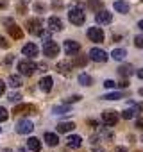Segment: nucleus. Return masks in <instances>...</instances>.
I'll return each mask as SVG.
<instances>
[{"instance_id":"nucleus-1","label":"nucleus","mask_w":143,"mask_h":152,"mask_svg":"<svg viewBox=\"0 0 143 152\" xmlns=\"http://www.w3.org/2000/svg\"><path fill=\"white\" fill-rule=\"evenodd\" d=\"M68 20L74 23V25H82V23L86 22V13H84V9H82L81 4H74V6L70 7V11H68Z\"/></svg>"},{"instance_id":"nucleus-2","label":"nucleus","mask_w":143,"mask_h":152,"mask_svg":"<svg viewBox=\"0 0 143 152\" xmlns=\"http://www.w3.org/2000/svg\"><path fill=\"white\" fill-rule=\"evenodd\" d=\"M36 70H38V64H36L34 61L25 59V61H20V63H18V72H20L22 75H27V77H31V75H32Z\"/></svg>"},{"instance_id":"nucleus-3","label":"nucleus","mask_w":143,"mask_h":152,"mask_svg":"<svg viewBox=\"0 0 143 152\" xmlns=\"http://www.w3.org/2000/svg\"><path fill=\"white\" fill-rule=\"evenodd\" d=\"M102 122H104V125H107V127H115L116 122H118V111L106 109V111L102 113Z\"/></svg>"},{"instance_id":"nucleus-4","label":"nucleus","mask_w":143,"mask_h":152,"mask_svg":"<svg viewBox=\"0 0 143 152\" xmlns=\"http://www.w3.org/2000/svg\"><path fill=\"white\" fill-rule=\"evenodd\" d=\"M43 54H45L47 57H55V56H59V45H57L55 41H52V39L45 41V45H43Z\"/></svg>"},{"instance_id":"nucleus-5","label":"nucleus","mask_w":143,"mask_h":152,"mask_svg":"<svg viewBox=\"0 0 143 152\" xmlns=\"http://www.w3.org/2000/svg\"><path fill=\"white\" fill-rule=\"evenodd\" d=\"M88 38L95 43H102L104 41V31L100 27H90L88 29Z\"/></svg>"},{"instance_id":"nucleus-6","label":"nucleus","mask_w":143,"mask_h":152,"mask_svg":"<svg viewBox=\"0 0 143 152\" xmlns=\"http://www.w3.org/2000/svg\"><path fill=\"white\" fill-rule=\"evenodd\" d=\"M90 59L91 61H95V63H106L107 61V54L102 50V48H91L90 50Z\"/></svg>"},{"instance_id":"nucleus-7","label":"nucleus","mask_w":143,"mask_h":152,"mask_svg":"<svg viewBox=\"0 0 143 152\" xmlns=\"http://www.w3.org/2000/svg\"><path fill=\"white\" fill-rule=\"evenodd\" d=\"M27 27H29V32L31 34H41L43 32V22L39 18H32L27 22Z\"/></svg>"},{"instance_id":"nucleus-8","label":"nucleus","mask_w":143,"mask_h":152,"mask_svg":"<svg viewBox=\"0 0 143 152\" xmlns=\"http://www.w3.org/2000/svg\"><path fill=\"white\" fill-rule=\"evenodd\" d=\"M32 129H34V124L31 120H20L16 124V132L18 134H29V132H32Z\"/></svg>"},{"instance_id":"nucleus-9","label":"nucleus","mask_w":143,"mask_h":152,"mask_svg":"<svg viewBox=\"0 0 143 152\" xmlns=\"http://www.w3.org/2000/svg\"><path fill=\"white\" fill-rule=\"evenodd\" d=\"M79 50H81V45L77 41H74V39H66L64 41V52H66V56H75V54H79Z\"/></svg>"},{"instance_id":"nucleus-10","label":"nucleus","mask_w":143,"mask_h":152,"mask_svg":"<svg viewBox=\"0 0 143 152\" xmlns=\"http://www.w3.org/2000/svg\"><path fill=\"white\" fill-rule=\"evenodd\" d=\"M95 20H97V23H98V25H107V23H111V22H113V15H111L109 11L102 9V11H98V13H97Z\"/></svg>"},{"instance_id":"nucleus-11","label":"nucleus","mask_w":143,"mask_h":152,"mask_svg":"<svg viewBox=\"0 0 143 152\" xmlns=\"http://www.w3.org/2000/svg\"><path fill=\"white\" fill-rule=\"evenodd\" d=\"M38 109H36V106H32V104H20V106H16L15 107V115H34Z\"/></svg>"},{"instance_id":"nucleus-12","label":"nucleus","mask_w":143,"mask_h":152,"mask_svg":"<svg viewBox=\"0 0 143 152\" xmlns=\"http://www.w3.org/2000/svg\"><path fill=\"white\" fill-rule=\"evenodd\" d=\"M52 86H54V79L50 77V75H45V77H41V81H39V90H41V91L48 93V91L52 90Z\"/></svg>"},{"instance_id":"nucleus-13","label":"nucleus","mask_w":143,"mask_h":152,"mask_svg":"<svg viewBox=\"0 0 143 152\" xmlns=\"http://www.w3.org/2000/svg\"><path fill=\"white\" fill-rule=\"evenodd\" d=\"M47 23H48L50 31H63V20L59 16H50Z\"/></svg>"},{"instance_id":"nucleus-14","label":"nucleus","mask_w":143,"mask_h":152,"mask_svg":"<svg viewBox=\"0 0 143 152\" xmlns=\"http://www.w3.org/2000/svg\"><path fill=\"white\" fill-rule=\"evenodd\" d=\"M22 54L27 56V57H36V56H38V45H34V43H27V45H23Z\"/></svg>"},{"instance_id":"nucleus-15","label":"nucleus","mask_w":143,"mask_h":152,"mask_svg":"<svg viewBox=\"0 0 143 152\" xmlns=\"http://www.w3.org/2000/svg\"><path fill=\"white\" fill-rule=\"evenodd\" d=\"M66 145H68L70 148H79V147L82 145V138H81V136H77V134H72V136H68Z\"/></svg>"},{"instance_id":"nucleus-16","label":"nucleus","mask_w":143,"mask_h":152,"mask_svg":"<svg viewBox=\"0 0 143 152\" xmlns=\"http://www.w3.org/2000/svg\"><path fill=\"white\" fill-rule=\"evenodd\" d=\"M27 148H29V150H32V152H39V150H41V141H39L38 138H34V136H32V138H29V140H27Z\"/></svg>"},{"instance_id":"nucleus-17","label":"nucleus","mask_w":143,"mask_h":152,"mask_svg":"<svg viewBox=\"0 0 143 152\" xmlns=\"http://www.w3.org/2000/svg\"><path fill=\"white\" fill-rule=\"evenodd\" d=\"M115 11H118L122 15H127L131 11V7H129V4L125 2V0H116V2H115Z\"/></svg>"},{"instance_id":"nucleus-18","label":"nucleus","mask_w":143,"mask_h":152,"mask_svg":"<svg viewBox=\"0 0 143 152\" xmlns=\"http://www.w3.org/2000/svg\"><path fill=\"white\" fill-rule=\"evenodd\" d=\"M7 32H9V36L15 38V39H20V38L23 36V31H22L18 25H15V23H11V27H7Z\"/></svg>"},{"instance_id":"nucleus-19","label":"nucleus","mask_w":143,"mask_h":152,"mask_svg":"<svg viewBox=\"0 0 143 152\" xmlns=\"http://www.w3.org/2000/svg\"><path fill=\"white\" fill-rule=\"evenodd\" d=\"M45 141H47V145L48 147H55L57 143H59V136L55 134V132H45Z\"/></svg>"},{"instance_id":"nucleus-20","label":"nucleus","mask_w":143,"mask_h":152,"mask_svg":"<svg viewBox=\"0 0 143 152\" xmlns=\"http://www.w3.org/2000/svg\"><path fill=\"white\" fill-rule=\"evenodd\" d=\"M74 129H75L74 122H61V124H57V132H72Z\"/></svg>"},{"instance_id":"nucleus-21","label":"nucleus","mask_w":143,"mask_h":152,"mask_svg":"<svg viewBox=\"0 0 143 152\" xmlns=\"http://www.w3.org/2000/svg\"><path fill=\"white\" fill-rule=\"evenodd\" d=\"M118 73H120V77H131V75L134 73V68L131 64H122L118 68Z\"/></svg>"},{"instance_id":"nucleus-22","label":"nucleus","mask_w":143,"mask_h":152,"mask_svg":"<svg viewBox=\"0 0 143 152\" xmlns=\"http://www.w3.org/2000/svg\"><path fill=\"white\" fill-rule=\"evenodd\" d=\"M70 70H72V64H70L68 61H59V63H57V72H59V73L66 75V73H70Z\"/></svg>"},{"instance_id":"nucleus-23","label":"nucleus","mask_w":143,"mask_h":152,"mask_svg":"<svg viewBox=\"0 0 143 152\" xmlns=\"http://www.w3.org/2000/svg\"><path fill=\"white\" fill-rule=\"evenodd\" d=\"M100 99H104V100H120V99H125V93H122V91H113V93L102 95Z\"/></svg>"},{"instance_id":"nucleus-24","label":"nucleus","mask_w":143,"mask_h":152,"mask_svg":"<svg viewBox=\"0 0 143 152\" xmlns=\"http://www.w3.org/2000/svg\"><path fill=\"white\" fill-rule=\"evenodd\" d=\"M125 56H127V52H125L123 48H115V50L111 52V57H113L115 61H123Z\"/></svg>"},{"instance_id":"nucleus-25","label":"nucleus","mask_w":143,"mask_h":152,"mask_svg":"<svg viewBox=\"0 0 143 152\" xmlns=\"http://www.w3.org/2000/svg\"><path fill=\"white\" fill-rule=\"evenodd\" d=\"M79 84H82V86H91V84H93L91 75H88V73H81V75H79Z\"/></svg>"},{"instance_id":"nucleus-26","label":"nucleus","mask_w":143,"mask_h":152,"mask_svg":"<svg viewBox=\"0 0 143 152\" xmlns=\"http://www.w3.org/2000/svg\"><path fill=\"white\" fill-rule=\"evenodd\" d=\"M7 83H9V86H11V88H20V86H22V79H20V75H9Z\"/></svg>"},{"instance_id":"nucleus-27","label":"nucleus","mask_w":143,"mask_h":152,"mask_svg":"<svg viewBox=\"0 0 143 152\" xmlns=\"http://www.w3.org/2000/svg\"><path fill=\"white\" fill-rule=\"evenodd\" d=\"M98 136H100V138H106V140H113V132L109 131L107 125H106V127H100V125H98Z\"/></svg>"},{"instance_id":"nucleus-28","label":"nucleus","mask_w":143,"mask_h":152,"mask_svg":"<svg viewBox=\"0 0 143 152\" xmlns=\"http://www.w3.org/2000/svg\"><path fill=\"white\" fill-rule=\"evenodd\" d=\"M54 113L55 115H68L70 113V107L68 106H55L54 107Z\"/></svg>"},{"instance_id":"nucleus-29","label":"nucleus","mask_w":143,"mask_h":152,"mask_svg":"<svg viewBox=\"0 0 143 152\" xmlns=\"http://www.w3.org/2000/svg\"><path fill=\"white\" fill-rule=\"evenodd\" d=\"M9 118V113H7V109L4 107V106H0V122H6Z\"/></svg>"},{"instance_id":"nucleus-30","label":"nucleus","mask_w":143,"mask_h":152,"mask_svg":"<svg viewBox=\"0 0 143 152\" xmlns=\"http://www.w3.org/2000/svg\"><path fill=\"white\" fill-rule=\"evenodd\" d=\"M122 118H125V120L134 118V109H125V111H122Z\"/></svg>"},{"instance_id":"nucleus-31","label":"nucleus","mask_w":143,"mask_h":152,"mask_svg":"<svg viewBox=\"0 0 143 152\" xmlns=\"http://www.w3.org/2000/svg\"><path fill=\"white\" fill-rule=\"evenodd\" d=\"M134 47L136 48H143V34H139V36L134 38Z\"/></svg>"},{"instance_id":"nucleus-32","label":"nucleus","mask_w":143,"mask_h":152,"mask_svg":"<svg viewBox=\"0 0 143 152\" xmlns=\"http://www.w3.org/2000/svg\"><path fill=\"white\" fill-rule=\"evenodd\" d=\"M86 63H88V57H77L74 61V64H77V66H84ZM74 64H72V66H74Z\"/></svg>"},{"instance_id":"nucleus-33","label":"nucleus","mask_w":143,"mask_h":152,"mask_svg":"<svg viewBox=\"0 0 143 152\" xmlns=\"http://www.w3.org/2000/svg\"><path fill=\"white\" fill-rule=\"evenodd\" d=\"M104 88H107V90H115V88H116V83L111 81V79H107V81H104Z\"/></svg>"},{"instance_id":"nucleus-34","label":"nucleus","mask_w":143,"mask_h":152,"mask_svg":"<svg viewBox=\"0 0 143 152\" xmlns=\"http://www.w3.org/2000/svg\"><path fill=\"white\" fill-rule=\"evenodd\" d=\"M20 99H22V95H20V93H9V97H7V100H9V102H18Z\"/></svg>"},{"instance_id":"nucleus-35","label":"nucleus","mask_w":143,"mask_h":152,"mask_svg":"<svg viewBox=\"0 0 143 152\" xmlns=\"http://www.w3.org/2000/svg\"><path fill=\"white\" fill-rule=\"evenodd\" d=\"M81 99H82L81 95H72V97H68V99H66V104H74V102H79Z\"/></svg>"},{"instance_id":"nucleus-36","label":"nucleus","mask_w":143,"mask_h":152,"mask_svg":"<svg viewBox=\"0 0 143 152\" xmlns=\"http://www.w3.org/2000/svg\"><path fill=\"white\" fill-rule=\"evenodd\" d=\"M45 9H47L45 4H41V2H36V4H34V11H36V13H43Z\"/></svg>"},{"instance_id":"nucleus-37","label":"nucleus","mask_w":143,"mask_h":152,"mask_svg":"<svg viewBox=\"0 0 143 152\" xmlns=\"http://www.w3.org/2000/svg\"><path fill=\"white\" fill-rule=\"evenodd\" d=\"M0 48H9V41L4 36H0Z\"/></svg>"},{"instance_id":"nucleus-38","label":"nucleus","mask_w":143,"mask_h":152,"mask_svg":"<svg viewBox=\"0 0 143 152\" xmlns=\"http://www.w3.org/2000/svg\"><path fill=\"white\" fill-rule=\"evenodd\" d=\"M90 141H91V145L95 147V145H98V143L102 141V138H100V136H91V140H90Z\"/></svg>"},{"instance_id":"nucleus-39","label":"nucleus","mask_w":143,"mask_h":152,"mask_svg":"<svg viewBox=\"0 0 143 152\" xmlns=\"http://www.w3.org/2000/svg\"><path fill=\"white\" fill-rule=\"evenodd\" d=\"M9 7V0H0V9H7Z\"/></svg>"},{"instance_id":"nucleus-40","label":"nucleus","mask_w":143,"mask_h":152,"mask_svg":"<svg viewBox=\"0 0 143 152\" xmlns=\"http://www.w3.org/2000/svg\"><path fill=\"white\" fill-rule=\"evenodd\" d=\"M116 86H120V88H127V86H129V81H127V77H123V79H122V83H120V84H116Z\"/></svg>"},{"instance_id":"nucleus-41","label":"nucleus","mask_w":143,"mask_h":152,"mask_svg":"<svg viewBox=\"0 0 143 152\" xmlns=\"http://www.w3.org/2000/svg\"><path fill=\"white\" fill-rule=\"evenodd\" d=\"M4 93H6V83L0 79V95H4Z\"/></svg>"},{"instance_id":"nucleus-42","label":"nucleus","mask_w":143,"mask_h":152,"mask_svg":"<svg viewBox=\"0 0 143 152\" xmlns=\"http://www.w3.org/2000/svg\"><path fill=\"white\" fill-rule=\"evenodd\" d=\"M136 127L143 131V118H138V120H136Z\"/></svg>"},{"instance_id":"nucleus-43","label":"nucleus","mask_w":143,"mask_h":152,"mask_svg":"<svg viewBox=\"0 0 143 152\" xmlns=\"http://www.w3.org/2000/svg\"><path fill=\"white\" fill-rule=\"evenodd\" d=\"M115 152H129L127 147H115Z\"/></svg>"},{"instance_id":"nucleus-44","label":"nucleus","mask_w":143,"mask_h":152,"mask_svg":"<svg viewBox=\"0 0 143 152\" xmlns=\"http://www.w3.org/2000/svg\"><path fill=\"white\" fill-rule=\"evenodd\" d=\"M136 75H138V79H141V81H143V68L136 70Z\"/></svg>"},{"instance_id":"nucleus-45","label":"nucleus","mask_w":143,"mask_h":152,"mask_svg":"<svg viewBox=\"0 0 143 152\" xmlns=\"http://www.w3.org/2000/svg\"><path fill=\"white\" fill-rule=\"evenodd\" d=\"M11 63H13V56H7L6 57V64H11Z\"/></svg>"},{"instance_id":"nucleus-46","label":"nucleus","mask_w":143,"mask_h":152,"mask_svg":"<svg viewBox=\"0 0 143 152\" xmlns=\"http://www.w3.org/2000/svg\"><path fill=\"white\" fill-rule=\"evenodd\" d=\"M138 27H139V29L143 31V20H139V23H138Z\"/></svg>"},{"instance_id":"nucleus-47","label":"nucleus","mask_w":143,"mask_h":152,"mask_svg":"<svg viewBox=\"0 0 143 152\" xmlns=\"http://www.w3.org/2000/svg\"><path fill=\"white\" fill-rule=\"evenodd\" d=\"M93 152H104V148H93Z\"/></svg>"},{"instance_id":"nucleus-48","label":"nucleus","mask_w":143,"mask_h":152,"mask_svg":"<svg viewBox=\"0 0 143 152\" xmlns=\"http://www.w3.org/2000/svg\"><path fill=\"white\" fill-rule=\"evenodd\" d=\"M138 93H139V97H143V88H139V90H138Z\"/></svg>"},{"instance_id":"nucleus-49","label":"nucleus","mask_w":143,"mask_h":152,"mask_svg":"<svg viewBox=\"0 0 143 152\" xmlns=\"http://www.w3.org/2000/svg\"><path fill=\"white\" fill-rule=\"evenodd\" d=\"M29 148H18V152H27Z\"/></svg>"},{"instance_id":"nucleus-50","label":"nucleus","mask_w":143,"mask_h":152,"mask_svg":"<svg viewBox=\"0 0 143 152\" xmlns=\"http://www.w3.org/2000/svg\"><path fill=\"white\" fill-rule=\"evenodd\" d=\"M4 152H13V150H11V148H6V150H4Z\"/></svg>"},{"instance_id":"nucleus-51","label":"nucleus","mask_w":143,"mask_h":152,"mask_svg":"<svg viewBox=\"0 0 143 152\" xmlns=\"http://www.w3.org/2000/svg\"><path fill=\"white\" fill-rule=\"evenodd\" d=\"M139 141H141V143H143V134H141V138H139Z\"/></svg>"},{"instance_id":"nucleus-52","label":"nucleus","mask_w":143,"mask_h":152,"mask_svg":"<svg viewBox=\"0 0 143 152\" xmlns=\"http://www.w3.org/2000/svg\"><path fill=\"white\" fill-rule=\"evenodd\" d=\"M22 2H27V0H22Z\"/></svg>"},{"instance_id":"nucleus-53","label":"nucleus","mask_w":143,"mask_h":152,"mask_svg":"<svg viewBox=\"0 0 143 152\" xmlns=\"http://www.w3.org/2000/svg\"><path fill=\"white\" fill-rule=\"evenodd\" d=\"M0 132H2V127H0Z\"/></svg>"},{"instance_id":"nucleus-54","label":"nucleus","mask_w":143,"mask_h":152,"mask_svg":"<svg viewBox=\"0 0 143 152\" xmlns=\"http://www.w3.org/2000/svg\"><path fill=\"white\" fill-rule=\"evenodd\" d=\"M141 2H143V0H141Z\"/></svg>"}]
</instances>
